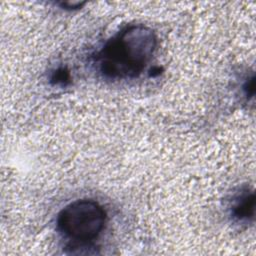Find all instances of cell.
Returning <instances> with one entry per match:
<instances>
[{"mask_svg":"<svg viewBox=\"0 0 256 256\" xmlns=\"http://www.w3.org/2000/svg\"><path fill=\"white\" fill-rule=\"evenodd\" d=\"M157 47L155 32L143 24L127 26L110 38L97 55L100 72L108 79L138 77Z\"/></svg>","mask_w":256,"mask_h":256,"instance_id":"1","label":"cell"},{"mask_svg":"<svg viewBox=\"0 0 256 256\" xmlns=\"http://www.w3.org/2000/svg\"><path fill=\"white\" fill-rule=\"evenodd\" d=\"M106 219V212L98 202L81 199L71 202L59 212L57 228L64 237L85 245L101 234Z\"/></svg>","mask_w":256,"mask_h":256,"instance_id":"2","label":"cell"},{"mask_svg":"<svg viewBox=\"0 0 256 256\" xmlns=\"http://www.w3.org/2000/svg\"><path fill=\"white\" fill-rule=\"evenodd\" d=\"M255 195L254 192L243 191L238 195L232 206V215L238 221H249L254 217Z\"/></svg>","mask_w":256,"mask_h":256,"instance_id":"3","label":"cell"},{"mask_svg":"<svg viewBox=\"0 0 256 256\" xmlns=\"http://www.w3.org/2000/svg\"><path fill=\"white\" fill-rule=\"evenodd\" d=\"M52 80H54L56 83H62L64 84L65 81L69 80V73L68 71H66L64 68H60V69H57L54 74H53V77H52Z\"/></svg>","mask_w":256,"mask_h":256,"instance_id":"4","label":"cell"},{"mask_svg":"<svg viewBox=\"0 0 256 256\" xmlns=\"http://www.w3.org/2000/svg\"><path fill=\"white\" fill-rule=\"evenodd\" d=\"M245 91H246V95L247 96H253L254 95V91H255V79L254 76H252L251 79H249L246 82L245 85Z\"/></svg>","mask_w":256,"mask_h":256,"instance_id":"5","label":"cell"},{"mask_svg":"<svg viewBox=\"0 0 256 256\" xmlns=\"http://www.w3.org/2000/svg\"><path fill=\"white\" fill-rule=\"evenodd\" d=\"M85 4V2H80V1H65L62 2V7H65L66 9H78L80 7H82Z\"/></svg>","mask_w":256,"mask_h":256,"instance_id":"6","label":"cell"}]
</instances>
